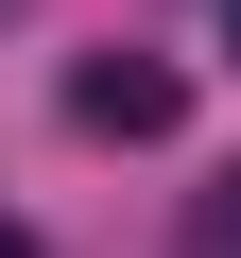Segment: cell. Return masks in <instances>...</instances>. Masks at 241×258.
Segmentation results:
<instances>
[{
	"label": "cell",
	"instance_id": "obj_1",
	"mask_svg": "<svg viewBox=\"0 0 241 258\" xmlns=\"http://www.w3.org/2000/svg\"><path fill=\"white\" fill-rule=\"evenodd\" d=\"M172 120H190V86L155 52H86L69 69V138H172Z\"/></svg>",
	"mask_w": 241,
	"mask_h": 258
},
{
	"label": "cell",
	"instance_id": "obj_2",
	"mask_svg": "<svg viewBox=\"0 0 241 258\" xmlns=\"http://www.w3.org/2000/svg\"><path fill=\"white\" fill-rule=\"evenodd\" d=\"M0 258H18V241H0Z\"/></svg>",
	"mask_w": 241,
	"mask_h": 258
}]
</instances>
